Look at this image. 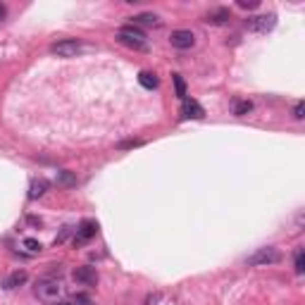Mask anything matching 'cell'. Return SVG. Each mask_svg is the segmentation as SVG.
Masks as SVG:
<instances>
[{"label":"cell","mask_w":305,"mask_h":305,"mask_svg":"<svg viewBox=\"0 0 305 305\" xmlns=\"http://www.w3.org/2000/svg\"><path fill=\"white\" fill-rule=\"evenodd\" d=\"M5 15H8V10H5V5H0V22L5 19Z\"/></svg>","instance_id":"cell-23"},{"label":"cell","mask_w":305,"mask_h":305,"mask_svg":"<svg viewBox=\"0 0 305 305\" xmlns=\"http://www.w3.org/2000/svg\"><path fill=\"white\" fill-rule=\"evenodd\" d=\"M139 84H141L143 88L153 91V88H157V84H160V81H157V77L153 74V72H141V74H139Z\"/></svg>","instance_id":"cell-14"},{"label":"cell","mask_w":305,"mask_h":305,"mask_svg":"<svg viewBox=\"0 0 305 305\" xmlns=\"http://www.w3.org/2000/svg\"><path fill=\"white\" fill-rule=\"evenodd\" d=\"M172 81H174V88H177V95L181 100H186V84H184L181 74H172Z\"/></svg>","instance_id":"cell-17"},{"label":"cell","mask_w":305,"mask_h":305,"mask_svg":"<svg viewBox=\"0 0 305 305\" xmlns=\"http://www.w3.org/2000/svg\"><path fill=\"white\" fill-rule=\"evenodd\" d=\"M74 303H81V305H91V298L84 296V293H77L74 296Z\"/></svg>","instance_id":"cell-22"},{"label":"cell","mask_w":305,"mask_h":305,"mask_svg":"<svg viewBox=\"0 0 305 305\" xmlns=\"http://www.w3.org/2000/svg\"><path fill=\"white\" fill-rule=\"evenodd\" d=\"M74 282H79L81 286H95L98 284V269L91 265H81L74 269Z\"/></svg>","instance_id":"cell-8"},{"label":"cell","mask_w":305,"mask_h":305,"mask_svg":"<svg viewBox=\"0 0 305 305\" xmlns=\"http://www.w3.org/2000/svg\"><path fill=\"white\" fill-rule=\"evenodd\" d=\"M33 293H36L39 300H43V303H57V298H60V293H62V284H60V279L43 277V279L36 282Z\"/></svg>","instance_id":"cell-2"},{"label":"cell","mask_w":305,"mask_h":305,"mask_svg":"<svg viewBox=\"0 0 305 305\" xmlns=\"http://www.w3.org/2000/svg\"><path fill=\"white\" fill-rule=\"evenodd\" d=\"M260 3L258 0H239V8H243V10H255Z\"/></svg>","instance_id":"cell-21"},{"label":"cell","mask_w":305,"mask_h":305,"mask_svg":"<svg viewBox=\"0 0 305 305\" xmlns=\"http://www.w3.org/2000/svg\"><path fill=\"white\" fill-rule=\"evenodd\" d=\"M229 19H231V12L227 8H215L205 15L203 22L212 24V26H222V24H229Z\"/></svg>","instance_id":"cell-10"},{"label":"cell","mask_w":305,"mask_h":305,"mask_svg":"<svg viewBox=\"0 0 305 305\" xmlns=\"http://www.w3.org/2000/svg\"><path fill=\"white\" fill-rule=\"evenodd\" d=\"M179 115H181V119H203L205 117V110H203V105H200L198 100L186 98V100H181Z\"/></svg>","instance_id":"cell-6"},{"label":"cell","mask_w":305,"mask_h":305,"mask_svg":"<svg viewBox=\"0 0 305 305\" xmlns=\"http://www.w3.org/2000/svg\"><path fill=\"white\" fill-rule=\"evenodd\" d=\"M95 231H98V224L95 222H91V219H86V222H81L77 229V234H74V246H81V243H86L88 239H93Z\"/></svg>","instance_id":"cell-9"},{"label":"cell","mask_w":305,"mask_h":305,"mask_svg":"<svg viewBox=\"0 0 305 305\" xmlns=\"http://www.w3.org/2000/svg\"><path fill=\"white\" fill-rule=\"evenodd\" d=\"M251 110H253V103L251 100H234V115H236V117L248 115Z\"/></svg>","instance_id":"cell-15"},{"label":"cell","mask_w":305,"mask_h":305,"mask_svg":"<svg viewBox=\"0 0 305 305\" xmlns=\"http://www.w3.org/2000/svg\"><path fill=\"white\" fill-rule=\"evenodd\" d=\"M282 260V253L272 248V246H265V248H258V251L246 258V265L248 267H265V265H277Z\"/></svg>","instance_id":"cell-3"},{"label":"cell","mask_w":305,"mask_h":305,"mask_svg":"<svg viewBox=\"0 0 305 305\" xmlns=\"http://www.w3.org/2000/svg\"><path fill=\"white\" fill-rule=\"evenodd\" d=\"M293 269H296V274L305 272V253H303V248H298V251L293 253Z\"/></svg>","instance_id":"cell-16"},{"label":"cell","mask_w":305,"mask_h":305,"mask_svg":"<svg viewBox=\"0 0 305 305\" xmlns=\"http://www.w3.org/2000/svg\"><path fill=\"white\" fill-rule=\"evenodd\" d=\"M22 246H24V248H26L29 253H41V248H43V246H41L36 239H24Z\"/></svg>","instance_id":"cell-19"},{"label":"cell","mask_w":305,"mask_h":305,"mask_svg":"<svg viewBox=\"0 0 305 305\" xmlns=\"http://www.w3.org/2000/svg\"><path fill=\"white\" fill-rule=\"evenodd\" d=\"M246 26H248V31H253V33H267L277 26V15H274V12H267V15L248 17V19H246Z\"/></svg>","instance_id":"cell-4"},{"label":"cell","mask_w":305,"mask_h":305,"mask_svg":"<svg viewBox=\"0 0 305 305\" xmlns=\"http://www.w3.org/2000/svg\"><path fill=\"white\" fill-rule=\"evenodd\" d=\"M133 19V26L136 24H146V26H160V17L153 15V12H141V15L131 17Z\"/></svg>","instance_id":"cell-13"},{"label":"cell","mask_w":305,"mask_h":305,"mask_svg":"<svg viewBox=\"0 0 305 305\" xmlns=\"http://www.w3.org/2000/svg\"><path fill=\"white\" fill-rule=\"evenodd\" d=\"M117 41L122 46L131 48V50H148V41H146V33L139 29V26H133V24H124L122 29L117 31Z\"/></svg>","instance_id":"cell-1"},{"label":"cell","mask_w":305,"mask_h":305,"mask_svg":"<svg viewBox=\"0 0 305 305\" xmlns=\"http://www.w3.org/2000/svg\"><path fill=\"white\" fill-rule=\"evenodd\" d=\"M170 43H172V48H177V50H188V48L196 46V33L191 31V29H177V31H172V36H170Z\"/></svg>","instance_id":"cell-5"},{"label":"cell","mask_w":305,"mask_h":305,"mask_svg":"<svg viewBox=\"0 0 305 305\" xmlns=\"http://www.w3.org/2000/svg\"><path fill=\"white\" fill-rule=\"evenodd\" d=\"M57 57H74V55L81 50V43H79L77 39H64V41H57V43H53V48H50Z\"/></svg>","instance_id":"cell-7"},{"label":"cell","mask_w":305,"mask_h":305,"mask_svg":"<svg viewBox=\"0 0 305 305\" xmlns=\"http://www.w3.org/2000/svg\"><path fill=\"white\" fill-rule=\"evenodd\" d=\"M303 117H305V103L298 100L296 105H293V119H298V122H300Z\"/></svg>","instance_id":"cell-20"},{"label":"cell","mask_w":305,"mask_h":305,"mask_svg":"<svg viewBox=\"0 0 305 305\" xmlns=\"http://www.w3.org/2000/svg\"><path fill=\"white\" fill-rule=\"evenodd\" d=\"M26 279H29V274L24 272V269H15L12 274H8V277H5V282H3V289H5V291L19 289V286H24V284H26Z\"/></svg>","instance_id":"cell-11"},{"label":"cell","mask_w":305,"mask_h":305,"mask_svg":"<svg viewBox=\"0 0 305 305\" xmlns=\"http://www.w3.org/2000/svg\"><path fill=\"white\" fill-rule=\"evenodd\" d=\"M48 188H50V184H48L46 179H33L31 181V188H29V198H31V200H36V198H41L43 193H46Z\"/></svg>","instance_id":"cell-12"},{"label":"cell","mask_w":305,"mask_h":305,"mask_svg":"<svg viewBox=\"0 0 305 305\" xmlns=\"http://www.w3.org/2000/svg\"><path fill=\"white\" fill-rule=\"evenodd\" d=\"M57 181H60V184H64V186H77V177H74V174H70L67 170H60V172H57Z\"/></svg>","instance_id":"cell-18"},{"label":"cell","mask_w":305,"mask_h":305,"mask_svg":"<svg viewBox=\"0 0 305 305\" xmlns=\"http://www.w3.org/2000/svg\"><path fill=\"white\" fill-rule=\"evenodd\" d=\"M55 305H74V303H55Z\"/></svg>","instance_id":"cell-24"}]
</instances>
